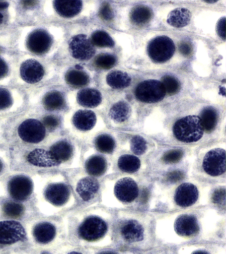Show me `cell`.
Returning a JSON list of instances; mask_svg holds the SVG:
<instances>
[{
  "instance_id": "52",
  "label": "cell",
  "mask_w": 226,
  "mask_h": 254,
  "mask_svg": "<svg viewBox=\"0 0 226 254\" xmlns=\"http://www.w3.org/2000/svg\"><path fill=\"white\" fill-rule=\"evenodd\" d=\"M3 20V16L2 14L1 13V12H0V24L2 23Z\"/></svg>"
},
{
  "instance_id": "23",
  "label": "cell",
  "mask_w": 226,
  "mask_h": 254,
  "mask_svg": "<svg viewBox=\"0 0 226 254\" xmlns=\"http://www.w3.org/2000/svg\"><path fill=\"white\" fill-rule=\"evenodd\" d=\"M191 13L186 8H177L168 15L167 22L170 25L176 28L185 27L191 19Z\"/></svg>"
},
{
  "instance_id": "3",
  "label": "cell",
  "mask_w": 226,
  "mask_h": 254,
  "mask_svg": "<svg viewBox=\"0 0 226 254\" xmlns=\"http://www.w3.org/2000/svg\"><path fill=\"white\" fill-rule=\"evenodd\" d=\"M135 95L142 102L153 103L162 100L165 96L166 91L161 81L150 79L138 85Z\"/></svg>"
},
{
  "instance_id": "31",
  "label": "cell",
  "mask_w": 226,
  "mask_h": 254,
  "mask_svg": "<svg viewBox=\"0 0 226 254\" xmlns=\"http://www.w3.org/2000/svg\"><path fill=\"white\" fill-rule=\"evenodd\" d=\"M106 161L100 156H93L86 163L87 172L92 176H101L106 172Z\"/></svg>"
},
{
  "instance_id": "56",
  "label": "cell",
  "mask_w": 226,
  "mask_h": 254,
  "mask_svg": "<svg viewBox=\"0 0 226 254\" xmlns=\"http://www.w3.org/2000/svg\"><path fill=\"white\" fill-rule=\"evenodd\" d=\"M47 254V253H45V254Z\"/></svg>"
},
{
  "instance_id": "33",
  "label": "cell",
  "mask_w": 226,
  "mask_h": 254,
  "mask_svg": "<svg viewBox=\"0 0 226 254\" xmlns=\"http://www.w3.org/2000/svg\"><path fill=\"white\" fill-rule=\"evenodd\" d=\"M93 45L98 47H113L115 45L114 40L108 33L104 31H96L91 36Z\"/></svg>"
},
{
  "instance_id": "1",
  "label": "cell",
  "mask_w": 226,
  "mask_h": 254,
  "mask_svg": "<svg viewBox=\"0 0 226 254\" xmlns=\"http://www.w3.org/2000/svg\"><path fill=\"white\" fill-rule=\"evenodd\" d=\"M174 136L184 142H194L199 140L204 134L199 117L190 115L180 119L173 127Z\"/></svg>"
},
{
  "instance_id": "4",
  "label": "cell",
  "mask_w": 226,
  "mask_h": 254,
  "mask_svg": "<svg viewBox=\"0 0 226 254\" xmlns=\"http://www.w3.org/2000/svg\"><path fill=\"white\" fill-rule=\"evenodd\" d=\"M69 49L75 59L88 61L96 53L94 46L86 35L80 34L73 37L69 41Z\"/></svg>"
},
{
  "instance_id": "49",
  "label": "cell",
  "mask_w": 226,
  "mask_h": 254,
  "mask_svg": "<svg viewBox=\"0 0 226 254\" xmlns=\"http://www.w3.org/2000/svg\"><path fill=\"white\" fill-rule=\"evenodd\" d=\"M37 1H23L22 3L23 5L26 6V7H30V6L34 5L35 3H37Z\"/></svg>"
},
{
  "instance_id": "30",
  "label": "cell",
  "mask_w": 226,
  "mask_h": 254,
  "mask_svg": "<svg viewBox=\"0 0 226 254\" xmlns=\"http://www.w3.org/2000/svg\"><path fill=\"white\" fill-rule=\"evenodd\" d=\"M200 119L204 130L208 132H212L217 125V112L212 107H206L202 111Z\"/></svg>"
},
{
  "instance_id": "15",
  "label": "cell",
  "mask_w": 226,
  "mask_h": 254,
  "mask_svg": "<svg viewBox=\"0 0 226 254\" xmlns=\"http://www.w3.org/2000/svg\"><path fill=\"white\" fill-rule=\"evenodd\" d=\"M175 229L180 235L190 236L197 233L199 230V226L197 220L194 216L184 215L176 220Z\"/></svg>"
},
{
  "instance_id": "46",
  "label": "cell",
  "mask_w": 226,
  "mask_h": 254,
  "mask_svg": "<svg viewBox=\"0 0 226 254\" xmlns=\"http://www.w3.org/2000/svg\"><path fill=\"white\" fill-rule=\"evenodd\" d=\"M226 18L223 17L220 19V21L218 22L217 30L218 35L220 37L222 38L224 40H225V31H226Z\"/></svg>"
},
{
  "instance_id": "39",
  "label": "cell",
  "mask_w": 226,
  "mask_h": 254,
  "mask_svg": "<svg viewBox=\"0 0 226 254\" xmlns=\"http://www.w3.org/2000/svg\"><path fill=\"white\" fill-rule=\"evenodd\" d=\"M13 104V98L7 89L0 87V110L10 107Z\"/></svg>"
},
{
  "instance_id": "45",
  "label": "cell",
  "mask_w": 226,
  "mask_h": 254,
  "mask_svg": "<svg viewBox=\"0 0 226 254\" xmlns=\"http://www.w3.org/2000/svg\"><path fill=\"white\" fill-rule=\"evenodd\" d=\"M184 178L183 172L181 171H173V172H170L167 175V180L168 182L172 183H176L181 181Z\"/></svg>"
},
{
  "instance_id": "10",
  "label": "cell",
  "mask_w": 226,
  "mask_h": 254,
  "mask_svg": "<svg viewBox=\"0 0 226 254\" xmlns=\"http://www.w3.org/2000/svg\"><path fill=\"white\" fill-rule=\"evenodd\" d=\"M8 190L9 194L14 199L25 200L32 192V182L27 177H15L9 183Z\"/></svg>"
},
{
  "instance_id": "20",
  "label": "cell",
  "mask_w": 226,
  "mask_h": 254,
  "mask_svg": "<svg viewBox=\"0 0 226 254\" xmlns=\"http://www.w3.org/2000/svg\"><path fill=\"white\" fill-rule=\"evenodd\" d=\"M121 232L123 237L128 242H139L144 238V228L138 222L134 220L127 222L122 226Z\"/></svg>"
},
{
  "instance_id": "2",
  "label": "cell",
  "mask_w": 226,
  "mask_h": 254,
  "mask_svg": "<svg viewBox=\"0 0 226 254\" xmlns=\"http://www.w3.org/2000/svg\"><path fill=\"white\" fill-rule=\"evenodd\" d=\"M175 46L171 39L166 36H158L149 43L148 55L156 63H163L171 59Z\"/></svg>"
},
{
  "instance_id": "43",
  "label": "cell",
  "mask_w": 226,
  "mask_h": 254,
  "mask_svg": "<svg viewBox=\"0 0 226 254\" xmlns=\"http://www.w3.org/2000/svg\"><path fill=\"white\" fill-rule=\"evenodd\" d=\"M43 124L45 125L44 127H46L47 128L50 129V130L57 128L59 125V119L58 117L53 116V115L45 117L43 119Z\"/></svg>"
},
{
  "instance_id": "48",
  "label": "cell",
  "mask_w": 226,
  "mask_h": 254,
  "mask_svg": "<svg viewBox=\"0 0 226 254\" xmlns=\"http://www.w3.org/2000/svg\"><path fill=\"white\" fill-rule=\"evenodd\" d=\"M148 190H144L142 192V200L143 202H146L148 198Z\"/></svg>"
},
{
  "instance_id": "37",
  "label": "cell",
  "mask_w": 226,
  "mask_h": 254,
  "mask_svg": "<svg viewBox=\"0 0 226 254\" xmlns=\"http://www.w3.org/2000/svg\"><path fill=\"white\" fill-rule=\"evenodd\" d=\"M3 212L9 217L19 218L23 214V207L20 204L13 202H7L3 205Z\"/></svg>"
},
{
  "instance_id": "13",
  "label": "cell",
  "mask_w": 226,
  "mask_h": 254,
  "mask_svg": "<svg viewBox=\"0 0 226 254\" xmlns=\"http://www.w3.org/2000/svg\"><path fill=\"white\" fill-rule=\"evenodd\" d=\"M198 192L194 185L182 184L178 187L175 194V201L178 205L186 207L192 205L197 200Z\"/></svg>"
},
{
  "instance_id": "6",
  "label": "cell",
  "mask_w": 226,
  "mask_h": 254,
  "mask_svg": "<svg viewBox=\"0 0 226 254\" xmlns=\"http://www.w3.org/2000/svg\"><path fill=\"white\" fill-rule=\"evenodd\" d=\"M202 166L210 176L223 174L226 171V151L220 148L210 151L204 157Z\"/></svg>"
},
{
  "instance_id": "35",
  "label": "cell",
  "mask_w": 226,
  "mask_h": 254,
  "mask_svg": "<svg viewBox=\"0 0 226 254\" xmlns=\"http://www.w3.org/2000/svg\"><path fill=\"white\" fill-rule=\"evenodd\" d=\"M116 57L110 54H101L94 60V65L100 69L112 68L116 64Z\"/></svg>"
},
{
  "instance_id": "28",
  "label": "cell",
  "mask_w": 226,
  "mask_h": 254,
  "mask_svg": "<svg viewBox=\"0 0 226 254\" xmlns=\"http://www.w3.org/2000/svg\"><path fill=\"white\" fill-rule=\"evenodd\" d=\"M43 102L45 108L49 111L60 110L65 105L63 95L57 91L47 93L43 98Z\"/></svg>"
},
{
  "instance_id": "32",
  "label": "cell",
  "mask_w": 226,
  "mask_h": 254,
  "mask_svg": "<svg viewBox=\"0 0 226 254\" xmlns=\"http://www.w3.org/2000/svg\"><path fill=\"white\" fill-rule=\"evenodd\" d=\"M140 161L132 155H124L118 160V166L123 172L134 173L140 168Z\"/></svg>"
},
{
  "instance_id": "7",
  "label": "cell",
  "mask_w": 226,
  "mask_h": 254,
  "mask_svg": "<svg viewBox=\"0 0 226 254\" xmlns=\"http://www.w3.org/2000/svg\"><path fill=\"white\" fill-rule=\"evenodd\" d=\"M107 231V225L98 217H89L79 228V234L87 241H94L104 236Z\"/></svg>"
},
{
  "instance_id": "42",
  "label": "cell",
  "mask_w": 226,
  "mask_h": 254,
  "mask_svg": "<svg viewBox=\"0 0 226 254\" xmlns=\"http://www.w3.org/2000/svg\"><path fill=\"white\" fill-rule=\"evenodd\" d=\"M212 200L214 203L219 205H225L226 202V190L225 189H219L214 191Z\"/></svg>"
},
{
  "instance_id": "47",
  "label": "cell",
  "mask_w": 226,
  "mask_h": 254,
  "mask_svg": "<svg viewBox=\"0 0 226 254\" xmlns=\"http://www.w3.org/2000/svg\"><path fill=\"white\" fill-rule=\"evenodd\" d=\"M9 68L6 63L0 58V79L3 78L8 73Z\"/></svg>"
},
{
  "instance_id": "22",
  "label": "cell",
  "mask_w": 226,
  "mask_h": 254,
  "mask_svg": "<svg viewBox=\"0 0 226 254\" xmlns=\"http://www.w3.org/2000/svg\"><path fill=\"white\" fill-rule=\"evenodd\" d=\"M98 183L94 179L86 178L83 179L78 183L77 186V192L83 200L88 201L94 197L98 192Z\"/></svg>"
},
{
  "instance_id": "44",
  "label": "cell",
  "mask_w": 226,
  "mask_h": 254,
  "mask_svg": "<svg viewBox=\"0 0 226 254\" xmlns=\"http://www.w3.org/2000/svg\"><path fill=\"white\" fill-rule=\"evenodd\" d=\"M179 51L184 57H188L193 52V46L189 41H182L179 45Z\"/></svg>"
},
{
  "instance_id": "8",
  "label": "cell",
  "mask_w": 226,
  "mask_h": 254,
  "mask_svg": "<svg viewBox=\"0 0 226 254\" xmlns=\"http://www.w3.org/2000/svg\"><path fill=\"white\" fill-rule=\"evenodd\" d=\"M52 37L46 31L37 29L29 34L27 39V49L36 55L47 53L52 45Z\"/></svg>"
},
{
  "instance_id": "24",
  "label": "cell",
  "mask_w": 226,
  "mask_h": 254,
  "mask_svg": "<svg viewBox=\"0 0 226 254\" xmlns=\"http://www.w3.org/2000/svg\"><path fill=\"white\" fill-rule=\"evenodd\" d=\"M152 17L153 12L148 6H136L133 8L130 13L131 21L137 25H146L150 23Z\"/></svg>"
},
{
  "instance_id": "53",
  "label": "cell",
  "mask_w": 226,
  "mask_h": 254,
  "mask_svg": "<svg viewBox=\"0 0 226 254\" xmlns=\"http://www.w3.org/2000/svg\"><path fill=\"white\" fill-rule=\"evenodd\" d=\"M100 254H115V253H114V252H102V253H100Z\"/></svg>"
},
{
  "instance_id": "34",
  "label": "cell",
  "mask_w": 226,
  "mask_h": 254,
  "mask_svg": "<svg viewBox=\"0 0 226 254\" xmlns=\"http://www.w3.org/2000/svg\"><path fill=\"white\" fill-rule=\"evenodd\" d=\"M95 144L97 149L104 153L112 152L116 146L114 138L108 134H102L97 137Z\"/></svg>"
},
{
  "instance_id": "19",
  "label": "cell",
  "mask_w": 226,
  "mask_h": 254,
  "mask_svg": "<svg viewBox=\"0 0 226 254\" xmlns=\"http://www.w3.org/2000/svg\"><path fill=\"white\" fill-rule=\"evenodd\" d=\"M77 101L83 107H96L102 102V95L100 91L95 89H82L77 95Z\"/></svg>"
},
{
  "instance_id": "5",
  "label": "cell",
  "mask_w": 226,
  "mask_h": 254,
  "mask_svg": "<svg viewBox=\"0 0 226 254\" xmlns=\"http://www.w3.org/2000/svg\"><path fill=\"white\" fill-rule=\"evenodd\" d=\"M18 133L25 142L39 143L44 139L46 132L44 125L36 119H27L19 127Z\"/></svg>"
},
{
  "instance_id": "14",
  "label": "cell",
  "mask_w": 226,
  "mask_h": 254,
  "mask_svg": "<svg viewBox=\"0 0 226 254\" xmlns=\"http://www.w3.org/2000/svg\"><path fill=\"white\" fill-rule=\"evenodd\" d=\"M70 196L68 186L65 184H53L45 191V196L51 203L56 206H62L66 203Z\"/></svg>"
},
{
  "instance_id": "27",
  "label": "cell",
  "mask_w": 226,
  "mask_h": 254,
  "mask_svg": "<svg viewBox=\"0 0 226 254\" xmlns=\"http://www.w3.org/2000/svg\"><path fill=\"white\" fill-rule=\"evenodd\" d=\"M108 84L114 89H123L128 87L132 79L128 73L121 71H112L106 77Z\"/></svg>"
},
{
  "instance_id": "51",
  "label": "cell",
  "mask_w": 226,
  "mask_h": 254,
  "mask_svg": "<svg viewBox=\"0 0 226 254\" xmlns=\"http://www.w3.org/2000/svg\"><path fill=\"white\" fill-rule=\"evenodd\" d=\"M193 254H207V253H206V252H203V251H198V252H194V253Z\"/></svg>"
},
{
  "instance_id": "16",
  "label": "cell",
  "mask_w": 226,
  "mask_h": 254,
  "mask_svg": "<svg viewBox=\"0 0 226 254\" xmlns=\"http://www.w3.org/2000/svg\"><path fill=\"white\" fill-rule=\"evenodd\" d=\"M27 160L31 164L39 167H52L59 164L50 151L37 149L33 150L27 157Z\"/></svg>"
},
{
  "instance_id": "55",
  "label": "cell",
  "mask_w": 226,
  "mask_h": 254,
  "mask_svg": "<svg viewBox=\"0 0 226 254\" xmlns=\"http://www.w3.org/2000/svg\"><path fill=\"white\" fill-rule=\"evenodd\" d=\"M69 254H81L80 253H78V252H71V253Z\"/></svg>"
},
{
  "instance_id": "40",
  "label": "cell",
  "mask_w": 226,
  "mask_h": 254,
  "mask_svg": "<svg viewBox=\"0 0 226 254\" xmlns=\"http://www.w3.org/2000/svg\"><path fill=\"white\" fill-rule=\"evenodd\" d=\"M183 154L182 150L176 149V150L168 151L164 155L162 159L164 162L168 163V164H174L181 160Z\"/></svg>"
},
{
  "instance_id": "21",
  "label": "cell",
  "mask_w": 226,
  "mask_h": 254,
  "mask_svg": "<svg viewBox=\"0 0 226 254\" xmlns=\"http://www.w3.org/2000/svg\"><path fill=\"white\" fill-rule=\"evenodd\" d=\"M56 229L53 224L49 222H42L37 224L33 230L35 240L41 244H47L54 239Z\"/></svg>"
},
{
  "instance_id": "54",
  "label": "cell",
  "mask_w": 226,
  "mask_h": 254,
  "mask_svg": "<svg viewBox=\"0 0 226 254\" xmlns=\"http://www.w3.org/2000/svg\"><path fill=\"white\" fill-rule=\"evenodd\" d=\"M3 165L2 163H1V161H0V172H1V170H2Z\"/></svg>"
},
{
  "instance_id": "26",
  "label": "cell",
  "mask_w": 226,
  "mask_h": 254,
  "mask_svg": "<svg viewBox=\"0 0 226 254\" xmlns=\"http://www.w3.org/2000/svg\"><path fill=\"white\" fill-rule=\"evenodd\" d=\"M50 152L55 160L61 163L66 162L71 158L73 149L70 143L66 141H60L51 147Z\"/></svg>"
},
{
  "instance_id": "18",
  "label": "cell",
  "mask_w": 226,
  "mask_h": 254,
  "mask_svg": "<svg viewBox=\"0 0 226 254\" xmlns=\"http://www.w3.org/2000/svg\"><path fill=\"white\" fill-rule=\"evenodd\" d=\"M54 7L59 15L70 18L78 15L82 8L81 1H55Z\"/></svg>"
},
{
  "instance_id": "29",
  "label": "cell",
  "mask_w": 226,
  "mask_h": 254,
  "mask_svg": "<svg viewBox=\"0 0 226 254\" xmlns=\"http://www.w3.org/2000/svg\"><path fill=\"white\" fill-rule=\"evenodd\" d=\"M131 108L130 105L124 101H120L113 105L110 111V116L114 121L122 123L130 117Z\"/></svg>"
},
{
  "instance_id": "11",
  "label": "cell",
  "mask_w": 226,
  "mask_h": 254,
  "mask_svg": "<svg viewBox=\"0 0 226 254\" xmlns=\"http://www.w3.org/2000/svg\"><path fill=\"white\" fill-rule=\"evenodd\" d=\"M21 78L27 83H36L43 79L45 74L44 68L35 60H27L20 67Z\"/></svg>"
},
{
  "instance_id": "36",
  "label": "cell",
  "mask_w": 226,
  "mask_h": 254,
  "mask_svg": "<svg viewBox=\"0 0 226 254\" xmlns=\"http://www.w3.org/2000/svg\"><path fill=\"white\" fill-rule=\"evenodd\" d=\"M162 85L165 89L166 93L174 95L179 91L180 83L176 77L172 75H166L162 78Z\"/></svg>"
},
{
  "instance_id": "9",
  "label": "cell",
  "mask_w": 226,
  "mask_h": 254,
  "mask_svg": "<svg viewBox=\"0 0 226 254\" xmlns=\"http://www.w3.org/2000/svg\"><path fill=\"white\" fill-rule=\"evenodd\" d=\"M25 231L19 222L7 220L0 222V244H11L21 241Z\"/></svg>"
},
{
  "instance_id": "12",
  "label": "cell",
  "mask_w": 226,
  "mask_h": 254,
  "mask_svg": "<svg viewBox=\"0 0 226 254\" xmlns=\"http://www.w3.org/2000/svg\"><path fill=\"white\" fill-rule=\"evenodd\" d=\"M115 194L121 201L132 202L138 196V187L132 179H122L115 187Z\"/></svg>"
},
{
  "instance_id": "17",
  "label": "cell",
  "mask_w": 226,
  "mask_h": 254,
  "mask_svg": "<svg viewBox=\"0 0 226 254\" xmlns=\"http://www.w3.org/2000/svg\"><path fill=\"white\" fill-rule=\"evenodd\" d=\"M73 124L79 130H90L96 125V114L92 111L80 110L73 117Z\"/></svg>"
},
{
  "instance_id": "50",
  "label": "cell",
  "mask_w": 226,
  "mask_h": 254,
  "mask_svg": "<svg viewBox=\"0 0 226 254\" xmlns=\"http://www.w3.org/2000/svg\"><path fill=\"white\" fill-rule=\"evenodd\" d=\"M9 4L7 2H0V9H5L8 7Z\"/></svg>"
},
{
  "instance_id": "41",
  "label": "cell",
  "mask_w": 226,
  "mask_h": 254,
  "mask_svg": "<svg viewBox=\"0 0 226 254\" xmlns=\"http://www.w3.org/2000/svg\"><path fill=\"white\" fill-rule=\"evenodd\" d=\"M99 15L102 19L105 21H111L114 17V11L110 4L108 3H103L99 11Z\"/></svg>"
},
{
  "instance_id": "38",
  "label": "cell",
  "mask_w": 226,
  "mask_h": 254,
  "mask_svg": "<svg viewBox=\"0 0 226 254\" xmlns=\"http://www.w3.org/2000/svg\"><path fill=\"white\" fill-rule=\"evenodd\" d=\"M147 148V142L144 138L140 136L133 137L131 140V148L133 152L138 155L143 154L146 152Z\"/></svg>"
},
{
  "instance_id": "25",
  "label": "cell",
  "mask_w": 226,
  "mask_h": 254,
  "mask_svg": "<svg viewBox=\"0 0 226 254\" xmlns=\"http://www.w3.org/2000/svg\"><path fill=\"white\" fill-rule=\"evenodd\" d=\"M65 79L71 86L80 87L88 85L90 82V77L81 69H71L65 75Z\"/></svg>"
}]
</instances>
